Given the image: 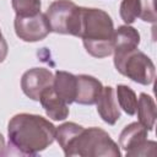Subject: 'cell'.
I'll return each instance as SVG.
<instances>
[{
    "label": "cell",
    "instance_id": "cell-15",
    "mask_svg": "<svg viewBox=\"0 0 157 157\" xmlns=\"http://www.w3.org/2000/svg\"><path fill=\"white\" fill-rule=\"evenodd\" d=\"M117 102L119 108H121L128 115H134L136 113L137 97L132 88L126 85L117 86Z\"/></svg>",
    "mask_w": 157,
    "mask_h": 157
},
{
    "label": "cell",
    "instance_id": "cell-8",
    "mask_svg": "<svg viewBox=\"0 0 157 157\" xmlns=\"http://www.w3.org/2000/svg\"><path fill=\"white\" fill-rule=\"evenodd\" d=\"M54 75L49 69L33 67L27 70L21 78V88L23 93L32 101H39L42 92L53 85Z\"/></svg>",
    "mask_w": 157,
    "mask_h": 157
},
{
    "label": "cell",
    "instance_id": "cell-13",
    "mask_svg": "<svg viewBox=\"0 0 157 157\" xmlns=\"http://www.w3.org/2000/svg\"><path fill=\"white\" fill-rule=\"evenodd\" d=\"M76 87H77V80L74 74L63 70H58L55 72L53 80V88L55 93L67 105L75 102Z\"/></svg>",
    "mask_w": 157,
    "mask_h": 157
},
{
    "label": "cell",
    "instance_id": "cell-18",
    "mask_svg": "<svg viewBox=\"0 0 157 157\" xmlns=\"http://www.w3.org/2000/svg\"><path fill=\"white\" fill-rule=\"evenodd\" d=\"M140 2V15L139 17L150 23H156L157 16H156V7H155V0H139Z\"/></svg>",
    "mask_w": 157,
    "mask_h": 157
},
{
    "label": "cell",
    "instance_id": "cell-9",
    "mask_svg": "<svg viewBox=\"0 0 157 157\" xmlns=\"http://www.w3.org/2000/svg\"><path fill=\"white\" fill-rule=\"evenodd\" d=\"M140 44V33L136 28L124 25L119 26L114 29V44H113V53H114V63L119 61L131 52L136 50Z\"/></svg>",
    "mask_w": 157,
    "mask_h": 157
},
{
    "label": "cell",
    "instance_id": "cell-19",
    "mask_svg": "<svg viewBox=\"0 0 157 157\" xmlns=\"http://www.w3.org/2000/svg\"><path fill=\"white\" fill-rule=\"evenodd\" d=\"M7 52H9V47H7V43L0 31V63H2L6 56H7Z\"/></svg>",
    "mask_w": 157,
    "mask_h": 157
},
{
    "label": "cell",
    "instance_id": "cell-2",
    "mask_svg": "<svg viewBox=\"0 0 157 157\" xmlns=\"http://www.w3.org/2000/svg\"><path fill=\"white\" fill-rule=\"evenodd\" d=\"M80 38L86 52L93 58H107L113 53L114 26L112 17L96 7H82Z\"/></svg>",
    "mask_w": 157,
    "mask_h": 157
},
{
    "label": "cell",
    "instance_id": "cell-10",
    "mask_svg": "<svg viewBox=\"0 0 157 157\" xmlns=\"http://www.w3.org/2000/svg\"><path fill=\"white\" fill-rule=\"evenodd\" d=\"M77 87H76V97L75 102L82 105H92L96 104L102 90V82L91 76V75H77Z\"/></svg>",
    "mask_w": 157,
    "mask_h": 157
},
{
    "label": "cell",
    "instance_id": "cell-11",
    "mask_svg": "<svg viewBox=\"0 0 157 157\" xmlns=\"http://www.w3.org/2000/svg\"><path fill=\"white\" fill-rule=\"evenodd\" d=\"M97 112L102 120L109 125H114L120 119V108L115 98L114 88L110 86L103 87L97 102Z\"/></svg>",
    "mask_w": 157,
    "mask_h": 157
},
{
    "label": "cell",
    "instance_id": "cell-7",
    "mask_svg": "<svg viewBox=\"0 0 157 157\" xmlns=\"http://www.w3.org/2000/svg\"><path fill=\"white\" fill-rule=\"evenodd\" d=\"M16 36L23 42H39L43 40L49 33L50 27L45 13L39 12L34 16H16L13 21Z\"/></svg>",
    "mask_w": 157,
    "mask_h": 157
},
{
    "label": "cell",
    "instance_id": "cell-17",
    "mask_svg": "<svg viewBox=\"0 0 157 157\" xmlns=\"http://www.w3.org/2000/svg\"><path fill=\"white\" fill-rule=\"evenodd\" d=\"M121 20L126 25H131L140 15V2L139 0H123L119 10Z\"/></svg>",
    "mask_w": 157,
    "mask_h": 157
},
{
    "label": "cell",
    "instance_id": "cell-4",
    "mask_svg": "<svg viewBox=\"0 0 157 157\" xmlns=\"http://www.w3.org/2000/svg\"><path fill=\"white\" fill-rule=\"evenodd\" d=\"M50 32L78 37L81 28L82 6L71 0H55L45 12Z\"/></svg>",
    "mask_w": 157,
    "mask_h": 157
},
{
    "label": "cell",
    "instance_id": "cell-1",
    "mask_svg": "<svg viewBox=\"0 0 157 157\" xmlns=\"http://www.w3.org/2000/svg\"><path fill=\"white\" fill-rule=\"evenodd\" d=\"M56 128L44 117L29 113L13 115L7 125L9 146L21 155L36 156L55 140Z\"/></svg>",
    "mask_w": 157,
    "mask_h": 157
},
{
    "label": "cell",
    "instance_id": "cell-6",
    "mask_svg": "<svg viewBox=\"0 0 157 157\" xmlns=\"http://www.w3.org/2000/svg\"><path fill=\"white\" fill-rule=\"evenodd\" d=\"M119 146L126 156H156L157 144L147 140V129L139 121L126 125L119 136Z\"/></svg>",
    "mask_w": 157,
    "mask_h": 157
},
{
    "label": "cell",
    "instance_id": "cell-20",
    "mask_svg": "<svg viewBox=\"0 0 157 157\" xmlns=\"http://www.w3.org/2000/svg\"><path fill=\"white\" fill-rule=\"evenodd\" d=\"M6 146H5V139H4V136L1 135V132H0V157L1 156H5V153H6Z\"/></svg>",
    "mask_w": 157,
    "mask_h": 157
},
{
    "label": "cell",
    "instance_id": "cell-16",
    "mask_svg": "<svg viewBox=\"0 0 157 157\" xmlns=\"http://www.w3.org/2000/svg\"><path fill=\"white\" fill-rule=\"evenodd\" d=\"M12 9L16 16H34L40 12L42 2L40 0H11Z\"/></svg>",
    "mask_w": 157,
    "mask_h": 157
},
{
    "label": "cell",
    "instance_id": "cell-3",
    "mask_svg": "<svg viewBox=\"0 0 157 157\" xmlns=\"http://www.w3.org/2000/svg\"><path fill=\"white\" fill-rule=\"evenodd\" d=\"M66 157H120L118 144L103 129L82 128L64 151Z\"/></svg>",
    "mask_w": 157,
    "mask_h": 157
},
{
    "label": "cell",
    "instance_id": "cell-5",
    "mask_svg": "<svg viewBox=\"0 0 157 157\" xmlns=\"http://www.w3.org/2000/svg\"><path fill=\"white\" fill-rule=\"evenodd\" d=\"M114 66L121 75L145 86L151 85L156 76L155 64L139 49L131 52L119 61H115Z\"/></svg>",
    "mask_w": 157,
    "mask_h": 157
},
{
    "label": "cell",
    "instance_id": "cell-14",
    "mask_svg": "<svg viewBox=\"0 0 157 157\" xmlns=\"http://www.w3.org/2000/svg\"><path fill=\"white\" fill-rule=\"evenodd\" d=\"M136 110H137L139 123L144 125L147 129V131H151L156 121V103L153 98L147 93H144V92L140 93Z\"/></svg>",
    "mask_w": 157,
    "mask_h": 157
},
{
    "label": "cell",
    "instance_id": "cell-12",
    "mask_svg": "<svg viewBox=\"0 0 157 157\" xmlns=\"http://www.w3.org/2000/svg\"><path fill=\"white\" fill-rule=\"evenodd\" d=\"M39 102L43 109L45 110V114L50 119L59 121V120H64L67 118L69 115L67 104L55 93L53 85L42 92L39 97Z\"/></svg>",
    "mask_w": 157,
    "mask_h": 157
}]
</instances>
